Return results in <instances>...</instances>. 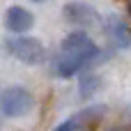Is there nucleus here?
<instances>
[{"label":"nucleus","mask_w":131,"mask_h":131,"mask_svg":"<svg viewBox=\"0 0 131 131\" xmlns=\"http://www.w3.org/2000/svg\"><path fill=\"white\" fill-rule=\"evenodd\" d=\"M99 55L101 48L88 32L83 30L69 32L60 41V48L53 58V74L58 78H71L83 69H88L94 60H99Z\"/></svg>","instance_id":"obj_1"},{"label":"nucleus","mask_w":131,"mask_h":131,"mask_svg":"<svg viewBox=\"0 0 131 131\" xmlns=\"http://www.w3.org/2000/svg\"><path fill=\"white\" fill-rule=\"evenodd\" d=\"M32 111H35V97L25 88L9 85L0 92V113L5 117H25Z\"/></svg>","instance_id":"obj_3"},{"label":"nucleus","mask_w":131,"mask_h":131,"mask_svg":"<svg viewBox=\"0 0 131 131\" xmlns=\"http://www.w3.org/2000/svg\"><path fill=\"white\" fill-rule=\"evenodd\" d=\"M99 85H101V81H99L94 74H83V78H81V88H78V97H81L83 101H88V99L99 90Z\"/></svg>","instance_id":"obj_8"},{"label":"nucleus","mask_w":131,"mask_h":131,"mask_svg":"<svg viewBox=\"0 0 131 131\" xmlns=\"http://www.w3.org/2000/svg\"><path fill=\"white\" fill-rule=\"evenodd\" d=\"M101 113H104L101 106H85L83 111H78V113H74L71 117L62 120L53 131H83L85 127L94 124V122L101 117Z\"/></svg>","instance_id":"obj_6"},{"label":"nucleus","mask_w":131,"mask_h":131,"mask_svg":"<svg viewBox=\"0 0 131 131\" xmlns=\"http://www.w3.org/2000/svg\"><path fill=\"white\" fill-rule=\"evenodd\" d=\"M32 25H35L32 12H28L25 7H18V5L7 7V12H5V28H7L9 32L23 35V32H28Z\"/></svg>","instance_id":"obj_7"},{"label":"nucleus","mask_w":131,"mask_h":131,"mask_svg":"<svg viewBox=\"0 0 131 131\" xmlns=\"http://www.w3.org/2000/svg\"><path fill=\"white\" fill-rule=\"evenodd\" d=\"M5 51L12 58H16L18 62L30 64V67H39L46 62V46L37 37H30V35H18V37L7 39Z\"/></svg>","instance_id":"obj_2"},{"label":"nucleus","mask_w":131,"mask_h":131,"mask_svg":"<svg viewBox=\"0 0 131 131\" xmlns=\"http://www.w3.org/2000/svg\"><path fill=\"white\" fill-rule=\"evenodd\" d=\"M104 30H106V37L111 39V44L115 48H129L131 46V30L127 25L124 18H120L117 14H111L104 18Z\"/></svg>","instance_id":"obj_5"},{"label":"nucleus","mask_w":131,"mask_h":131,"mask_svg":"<svg viewBox=\"0 0 131 131\" xmlns=\"http://www.w3.org/2000/svg\"><path fill=\"white\" fill-rule=\"evenodd\" d=\"M62 16H64L67 23H71V25H76V28H92V25L99 23V12H97L92 5L78 2V0L67 2V5L62 7Z\"/></svg>","instance_id":"obj_4"},{"label":"nucleus","mask_w":131,"mask_h":131,"mask_svg":"<svg viewBox=\"0 0 131 131\" xmlns=\"http://www.w3.org/2000/svg\"><path fill=\"white\" fill-rule=\"evenodd\" d=\"M32 2H44V0H32Z\"/></svg>","instance_id":"obj_9"}]
</instances>
